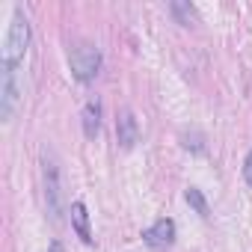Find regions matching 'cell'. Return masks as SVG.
Wrapping results in <instances>:
<instances>
[{
	"label": "cell",
	"instance_id": "obj_2",
	"mask_svg": "<svg viewBox=\"0 0 252 252\" xmlns=\"http://www.w3.org/2000/svg\"><path fill=\"white\" fill-rule=\"evenodd\" d=\"M42 181H45V208L51 214V222H63V181H60V163L51 149H42Z\"/></svg>",
	"mask_w": 252,
	"mask_h": 252
},
{
	"label": "cell",
	"instance_id": "obj_10",
	"mask_svg": "<svg viewBox=\"0 0 252 252\" xmlns=\"http://www.w3.org/2000/svg\"><path fill=\"white\" fill-rule=\"evenodd\" d=\"M169 9H172V15H175V21H178V24H184V27L196 24V9H193L190 3H184V0H175Z\"/></svg>",
	"mask_w": 252,
	"mask_h": 252
},
{
	"label": "cell",
	"instance_id": "obj_7",
	"mask_svg": "<svg viewBox=\"0 0 252 252\" xmlns=\"http://www.w3.org/2000/svg\"><path fill=\"white\" fill-rule=\"evenodd\" d=\"M71 228H74V234L86 243V246H92L95 243V237H92V222H89V211H86V205L83 202H71Z\"/></svg>",
	"mask_w": 252,
	"mask_h": 252
},
{
	"label": "cell",
	"instance_id": "obj_5",
	"mask_svg": "<svg viewBox=\"0 0 252 252\" xmlns=\"http://www.w3.org/2000/svg\"><path fill=\"white\" fill-rule=\"evenodd\" d=\"M175 234H178L175 220L160 217L158 222H152V225L143 231V243H146L149 249H155V252H163V249H169V246L175 243Z\"/></svg>",
	"mask_w": 252,
	"mask_h": 252
},
{
	"label": "cell",
	"instance_id": "obj_9",
	"mask_svg": "<svg viewBox=\"0 0 252 252\" xmlns=\"http://www.w3.org/2000/svg\"><path fill=\"white\" fill-rule=\"evenodd\" d=\"M184 199H187V205L202 217V220H208L211 217V208H208V199H205V193L199 190V187H187V193H184Z\"/></svg>",
	"mask_w": 252,
	"mask_h": 252
},
{
	"label": "cell",
	"instance_id": "obj_4",
	"mask_svg": "<svg viewBox=\"0 0 252 252\" xmlns=\"http://www.w3.org/2000/svg\"><path fill=\"white\" fill-rule=\"evenodd\" d=\"M68 68H71L74 80L92 83L98 77V71H101V51H98V45H92V42L74 45L68 51Z\"/></svg>",
	"mask_w": 252,
	"mask_h": 252
},
{
	"label": "cell",
	"instance_id": "obj_13",
	"mask_svg": "<svg viewBox=\"0 0 252 252\" xmlns=\"http://www.w3.org/2000/svg\"><path fill=\"white\" fill-rule=\"evenodd\" d=\"M48 252H65V249H63V243H60V240H54V243H51V249H48Z\"/></svg>",
	"mask_w": 252,
	"mask_h": 252
},
{
	"label": "cell",
	"instance_id": "obj_11",
	"mask_svg": "<svg viewBox=\"0 0 252 252\" xmlns=\"http://www.w3.org/2000/svg\"><path fill=\"white\" fill-rule=\"evenodd\" d=\"M181 140H184V149L187 152H193V155H202L205 152V140H202V134H181Z\"/></svg>",
	"mask_w": 252,
	"mask_h": 252
},
{
	"label": "cell",
	"instance_id": "obj_1",
	"mask_svg": "<svg viewBox=\"0 0 252 252\" xmlns=\"http://www.w3.org/2000/svg\"><path fill=\"white\" fill-rule=\"evenodd\" d=\"M27 48H30V21H27L24 9L15 6V15H12V21H9V33H6V39H3V51H0V65L21 68Z\"/></svg>",
	"mask_w": 252,
	"mask_h": 252
},
{
	"label": "cell",
	"instance_id": "obj_12",
	"mask_svg": "<svg viewBox=\"0 0 252 252\" xmlns=\"http://www.w3.org/2000/svg\"><path fill=\"white\" fill-rule=\"evenodd\" d=\"M243 181H246V187L252 190V149H249L246 158H243Z\"/></svg>",
	"mask_w": 252,
	"mask_h": 252
},
{
	"label": "cell",
	"instance_id": "obj_3",
	"mask_svg": "<svg viewBox=\"0 0 252 252\" xmlns=\"http://www.w3.org/2000/svg\"><path fill=\"white\" fill-rule=\"evenodd\" d=\"M24 98V83H21V68L0 65V119L6 125L15 119L18 107Z\"/></svg>",
	"mask_w": 252,
	"mask_h": 252
},
{
	"label": "cell",
	"instance_id": "obj_6",
	"mask_svg": "<svg viewBox=\"0 0 252 252\" xmlns=\"http://www.w3.org/2000/svg\"><path fill=\"white\" fill-rule=\"evenodd\" d=\"M116 140H119V146L125 152L140 143V122H137V116H134L131 107H122L116 113Z\"/></svg>",
	"mask_w": 252,
	"mask_h": 252
},
{
	"label": "cell",
	"instance_id": "obj_8",
	"mask_svg": "<svg viewBox=\"0 0 252 252\" xmlns=\"http://www.w3.org/2000/svg\"><path fill=\"white\" fill-rule=\"evenodd\" d=\"M80 119H83V134H86L89 140H95L98 131H101V101H98V98H89Z\"/></svg>",
	"mask_w": 252,
	"mask_h": 252
}]
</instances>
